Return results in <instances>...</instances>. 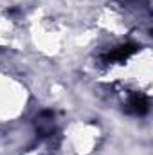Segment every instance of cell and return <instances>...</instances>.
<instances>
[{
  "label": "cell",
  "mask_w": 153,
  "mask_h": 155,
  "mask_svg": "<svg viewBox=\"0 0 153 155\" xmlns=\"http://www.w3.org/2000/svg\"><path fill=\"white\" fill-rule=\"evenodd\" d=\"M29 101L27 87L16 76L0 71V123L16 121Z\"/></svg>",
  "instance_id": "6da1fadb"
},
{
  "label": "cell",
  "mask_w": 153,
  "mask_h": 155,
  "mask_svg": "<svg viewBox=\"0 0 153 155\" xmlns=\"http://www.w3.org/2000/svg\"><path fill=\"white\" fill-rule=\"evenodd\" d=\"M101 139L99 128L86 121L72 123L63 135V150L67 155H92Z\"/></svg>",
  "instance_id": "7a4b0ae2"
}]
</instances>
